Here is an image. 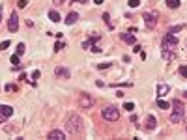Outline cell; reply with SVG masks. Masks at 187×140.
<instances>
[{"label": "cell", "mask_w": 187, "mask_h": 140, "mask_svg": "<svg viewBox=\"0 0 187 140\" xmlns=\"http://www.w3.org/2000/svg\"><path fill=\"white\" fill-rule=\"evenodd\" d=\"M64 127L69 135L75 136V135H79V133H82V120L79 118V114H67L66 122H64Z\"/></svg>", "instance_id": "6da1fadb"}, {"label": "cell", "mask_w": 187, "mask_h": 140, "mask_svg": "<svg viewBox=\"0 0 187 140\" xmlns=\"http://www.w3.org/2000/svg\"><path fill=\"white\" fill-rule=\"evenodd\" d=\"M170 107H174V108H172V114H170V123H180V122H183L185 107L182 105V101H180V99H174V101L170 103Z\"/></svg>", "instance_id": "7a4b0ae2"}, {"label": "cell", "mask_w": 187, "mask_h": 140, "mask_svg": "<svg viewBox=\"0 0 187 140\" xmlns=\"http://www.w3.org/2000/svg\"><path fill=\"white\" fill-rule=\"evenodd\" d=\"M101 116H103V120H107V122H118L120 110H118V107H114V105H109V107L103 108Z\"/></svg>", "instance_id": "3957f363"}, {"label": "cell", "mask_w": 187, "mask_h": 140, "mask_svg": "<svg viewBox=\"0 0 187 140\" xmlns=\"http://www.w3.org/2000/svg\"><path fill=\"white\" fill-rule=\"evenodd\" d=\"M161 45H163V49H167V51H172V49H176V45H178V38L174 34H167V36L163 38Z\"/></svg>", "instance_id": "277c9868"}, {"label": "cell", "mask_w": 187, "mask_h": 140, "mask_svg": "<svg viewBox=\"0 0 187 140\" xmlns=\"http://www.w3.org/2000/svg\"><path fill=\"white\" fill-rule=\"evenodd\" d=\"M142 19H144V24H146L148 30H154L155 24H157V11H154V13H144Z\"/></svg>", "instance_id": "5b68a950"}, {"label": "cell", "mask_w": 187, "mask_h": 140, "mask_svg": "<svg viewBox=\"0 0 187 140\" xmlns=\"http://www.w3.org/2000/svg\"><path fill=\"white\" fill-rule=\"evenodd\" d=\"M79 107L81 108H92L94 107V97L90 94H81L79 97Z\"/></svg>", "instance_id": "8992f818"}, {"label": "cell", "mask_w": 187, "mask_h": 140, "mask_svg": "<svg viewBox=\"0 0 187 140\" xmlns=\"http://www.w3.org/2000/svg\"><path fill=\"white\" fill-rule=\"evenodd\" d=\"M8 30H10V32H17V30H19V17H17V13H11V15H10Z\"/></svg>", "instance_id": "52a82bcc"}, {"label": "cell", "mask_w": 187, "mask_h": 140, "mask_svg": "<svg viewBox=\"0 0 187 140\" xmlns=\"http://www.w3.org/2000/svg\"><path fill=\"white\" fill-rule=\"evenodd\" d=\"M54 75H56V77H60V79H69V69H67V67H62V66H58L56 69H54Z\"/></svg>", "instance_id": "ba28073f"}, {"label": "cell", "mask_w": 187, "mask_h": 140, "mask_svg": "<svg viewBox=\"0 0 187 140\" xmlns=\"http://www.w3.org/2000/svg\"><path fill=\"white\" fill-rule=\"evenodd\" d=\"M49 140H64L66 138V135H64V131H58V129H54V131H51L49 133V136H47Z\"/></svg>", "instance_id": "9c48e42d"}, {"label": "cell", "mask_w": 187, "mask_h": 140, "mask_svg": "<svg viewBox=\"0 0 187 140\" xmlns=\"http://www.w3.org/2000/svg\"><path fill=\"white\" fill-rule=\"evenodd\" d=\"M11 114H13V108L10 107V105H2V107H0V116L4 118H11Z\"/></svg>", "instance_id": "30bf717a"}, {"label": "cell", "mask_w": 187, "mask_h": 140, "mask_svg": "<svg viewBox=\"0 0 187 140\" xmlns=\"http://www.w3.org/2000/svg\"><path fill=\"white\" fill-rule=\"evenodd\" d=\"M77 19H79V13H77V11L67 13V17H66V24H75V23H77Z\"/></svg>", "instance_id": "8fae6325"}, {"label": "cell", "mask_w": 187, "mask_h": 140, "mask_svg": "<svg viewBox=\"0 0 187 140\" xmlns=\"http://www.w3.org/2000/svg\"><path fill=\"white\" fill-rule=\"evenodd\" d=\"M155 125H157V120H155V116H148L146 118V129L148 131H152V129H155Z\"/></svg>", "instance_id": "7c38bea8"}, {"label": "cell", "mask_w": 187, "mask_h": 140, "mask_svg": "<svg viewBox=\"0 0 187 140\" xmlns=\"http://www.w3.org/2000/svg\"><path fill=\"white\" fill-rule=\"evenodd\" d=\"M122 41H123V43H129V45H133L135 41H137V38L133 36V34H122Z\"/></svg>", "instance_id": "4fadbf2b"}, {"label": "cell", "mask_w": 187, "mask_h": 140, "mask_svg": "<svg viewBox=\"0 0 187 140\" xmlns=\"http://www.w3.org/2000/svg\"><path fill=\"white\" fill-rule=\"evenodd\" d=\"M167 94H169V86H167V84H159V86H157V95L163 97V95H167Z\"/></svg>", "instance_id": "5bb4252c"}, {"label": "cell", "mask_w": 187, "mask_h": 140, "mask_svg": "<svg viewBox=\"0 0 187 140\" xmlns=\"http://www.w3.org/2000/svg\"><path fill=\"white\" fill-rule=\"evenodd\" d=\"M49 19L52 21V23H60V13H58V11H54V10L49 11Z\"/></svg>", "instance_id": "9a60e30c"}, {"label": "cell", "mask_w": 187, "mask_h": 140, "mask_svg": "<svg viewBox=\"0 0 187 140\" xmlns=\"http://www.w3.org/2000/svg\"><path fill=\"white\" fill-rule=\"evenodd\" d=\"M163 58H165V60H174V58H176V54L172 52V51H167V49H163Z\"/></svg>", "instance_id": "2e32d148"}, {"label": "cell", "mask_w": 187, "mask_h": 140, "mask_svg": "<svg viewBox=\"0 0 187 140\" xmlns=\"http://www.w3.org/2000/svg\"><path fill=\"white\" fill-rule=\"evenodd\" d=\"M180 4H182L180 0H167V6H169L170 10H176V8H180Z\"/></svg>", "instance_id": "e0dca14e"}, {"label": "cell", "mask_w": 187, "mask_h": 140, "mask_svg": "<svg viewBox=\"0 0 187 140\" xmlns=\"http://www.w3.org/2000/svg\"><path fill=\"white\" fill-rule=\"evenodd\" d=\"M157 107L161 108V110H167V108H170V103L163 101V99H157Z\"/></svg>", "instance_id": "ac0fdd59"}, {"label": "cell", "mask_w": 187, "mask_h": 140, "mask_svg": "<svg viewBox=\"0 0 187 140\" xmlns=\"http://www.w3.org/2000/svg\"><path fill=\"white\" fill-rule=\"evenodd\" d=\"M180 30H183V24H178V26L169 28V34H176V32H180Z\"/></svg>", "instance_id": "d6986e66"}, {"label": "cell", "mask_w": 187, "mask_h": 140, "mask_svg": "<svg viewBox=\"0 0 187 140\" xmlns=\"http://www.w3.org/2000/svg\"><path fill=\"white\" fill-rule=\"evenodd\" d=\"M19 58H21L19 54H13V56H11V64H15V66H21V60H19Z\"/></svg>", "instance_id": "ffe728a7"}, {"label": "cell", "mask_w": 187, "mask_h": 140, "mask_svg": "<svg viewBox=\"0 0 187 140\" xmlns=\"http://www.w3.org/2000/svg\"><path fill=\"white\" fill-rule=\"evenodd\" d=\"M17 54H19V56L24 54V43H19V45H17Z\"/></svg>", "instance_id": "44dd1931"}, {"label": "cell", "mask_w": 187, "mask_h": 140, "mask_svg": "<svg viewBox=\"0 0 187 140\" xmlns=\"http://www.w3.org/2000/svg\"><path fill=\"white\" fill-rule=\"evenodd\" d=\"M64 47H66V43H62V41H56V43H54V51H62Z\"/></svg>", "instance_id": "7402d4cb"}, {"label": "cell", "mask_w": 187, "mask_h": 140, "mask_svg": "<svg viewBox=\"0 0 187 140\" xmlns=\"http://www.w3.org/2000/svg\"><path fill=\"white\" fill-rule=\"evenodd\" d=\"M103 21H105V23L112 28V23H110V15H109V13H103Z\"/></svg>", "instance_id": "603a6c76"}, {"label": "cell", "mask_w": 187, "mask_h": 140, "mask_svg": "<svg viewBox=\"0 0 187 140\" xmlns=\"http://www.w3.org/2000/svg\"><path fill=\"white\" fill-rule=\"evenodd\" d=\"M123 108H126L127 112H133V108H135V105H133V103H126V105H123Z\"/></svg>", "instance_id": "cb8c5ba5"}, {"label": "cell", "mask_w": 187, "mask_h": 140, "mask_svg": "<svg viewBox=\"0 0 187 140\" xmlns=\"http://www.w3.org/2000/svg\"><path fill=\"white\" fill-rule=\"evenodd\" d=\"M17 6H19L21 10H23V8H26V6H28V0H19V2H17Z\"/></svg>", "instance_id": "d4e9b609"}, {"label": "cell", "mask_w": 187, "mask_h": 140, "mask_svg": "<svg viewBox=\"0 0 187 140\" xmlns=\"http://www.w3.org/2000/svg\"><path fill=\"white\" fill-rule=\"evenodd\" d=\"M11 43H10V41L8 39H6V41H2V43H0V49H2V51H6V49H8Z\"/></svg>", "instance_id": "484cf974"}, {"label": "cell", "mask_w": 187, "mask_h": 140, "mask_svg": "<svg viewBox=\"0 0 187 140\" xmlns=\"http://www.w3.org/2000/svg\"><path fill=\"white\" fill-rule=\"evenodd\" d=\"M180 73H182V77H185V79H187V66H182V67H180Z\"/></svg>", "instance_id": "4316f807"}, {"label": "cell", "mask_w": 187, "mask_h": 140, "mask_svg": "<svg viewBox=\"0 0 187 140\" xmlns=\"http://www.w3.org/2000/svg\"><path fill=\"white\" fill-rule=\"evenodd\" d=\"M138 4H140V0H129V6H131V8H137Z\"/></svg>", "instance_id": "83f0119b"}, {"label": "cell", "mask_w": 187, "mask_h": 140, "mask_svg": "<svg viewBox=\"0 0 187 140\" xmlns=\"http://www.w3.org/2000/svg\"><path fill=\"white\" fill-rule=\"evenodd\" d=\"M6 90H8V92H15L17 86H13V84H6Z\"/></svg>", "instance_id": "f1b7e54d"}, {"label": "cell", "mask_w": 187, "mask_h": 140, "mask_svg": "<svg viewBox=\"0 0 187 140\" xmlns=\"http://www.w3.org/2000/svg\"><path fill=\"white\" fill-rule=\"evenodd\" d=\"M39 75H41V73L38 71V69H36V71H34V73H32V79H34V80H36V79H39Z\"/></svg>", "instance_id": "f546056e"}, {"label": "cell", "mask_w": 187, "mask_h": 140, "mask_svg": "<svg viewBox=\"0 0 187 140\" xmlns=\"http://www.w3.org/2000/svg\"><path fill=\"white\" fill-rule=\"evenodd\" d=\"M107 67H110V64H107V62L105 64H99V69H107Z\"/></svg>", "instance_id": "4dcf8cb0"}, {"label": "cell", "mask_w": 187, "mask_h": 140, "mask_svg": "<svg viewBox=\"0 0 187 140\" xmlns=\"http://www.w3.org/2000/svg\"><path fill=\"white\" fill-rule=\"evenodd\" d=\"M71 2H75V4H77V2H81V4H86L88 0H71Z\"/></svg>", "instance_id": "1f68e13d"}, {"label": "cell", "mask_w": 187, "mask_h": 140, "mask_svg": "<svg viewBox=\"0 0 187 140\" xmlns=\"http://www.w3.org/2000/svg\"><path fill=\"white\" fill-rule=\"evenodd\" d=\"M64 2H66V0H54V4H58V6H62Z\"/></svg>", "instance_id": "d6a6232c"}, {"label": "cell", "mask_w": 187, "mask_h": 140, "mask_svg": "<svg viewBox=\"0 0 187 140\" xmlns=\"http://www.w3.org/2000/svg\"><path fill=\"white\" fill-rule=\"evenodd\" d=\"M94 2H95V4H103V0H94Z\"/></svg>", "instance_id": "836d02e7"}, {"label": "cell", "mask_w": 187, "mask_h": 140, "mask_svg": "<svg viewBox=\"0 0 187 140\" xmlns=\"http://www.w3.org/2000/svg\"><path fill=\"white\" fill-rule=\"evenodd\" d=\"M0 21H2V8H0Z\"/></svg>", "instance_id": "e575fe53"}, {"label": "cell", "mask_w": 187, "mask_h": 140, "mask_svg": "<svg viewBox=\"0 0 187 140\" xmlns=\"http://www.w3.org/2000/svg\"><path fill=\"white\" fill-rule=\"evenodd\" d=\"M185 97H187V92H185Z\"/></svg>", "instance_id": "d590c367"}]
</instances>
